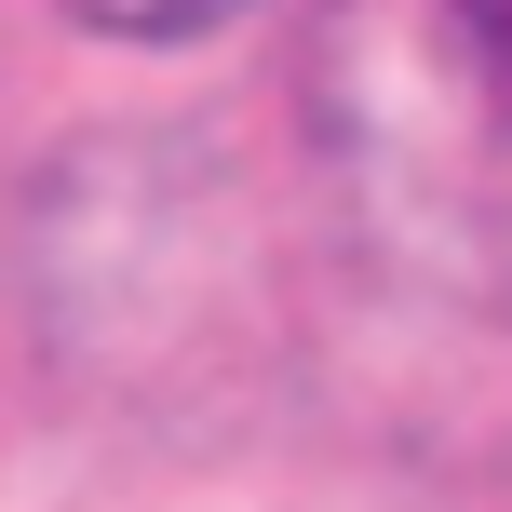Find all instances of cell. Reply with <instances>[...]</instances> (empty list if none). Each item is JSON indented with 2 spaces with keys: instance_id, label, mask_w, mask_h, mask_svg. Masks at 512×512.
Here are the masks:
<instances>
[{
  "instance_id": "obj_1",
  "label": "cell",
  "mask_w": 512,
  "mask_h": 512,
  "mask_svg": "<svg viewBox=\"0 0 512 512\" xmlns=\"http://www.w3.org/2000/svg\"><path fill=\"white\" fill-rule=\"evenodd\" d=\"M95 41H203V27H230V14H256V0H68Z\"/></svg>"
},
{
  "instance_id": "obj_2",
  "label": "cell",
  "mask_w": 512,
  "mask_h": 512,
  "mask_svg": "<svg viewBox=\"0 0 512 512\" xmlns=\"http://www.w3.org/2000/svg\"><path fill=\"white\" fill-rule=\"evenodd\" d=\"M472 27H486V54H499V81H512V0H472Z\"/></svg>"
}]
</instances>
